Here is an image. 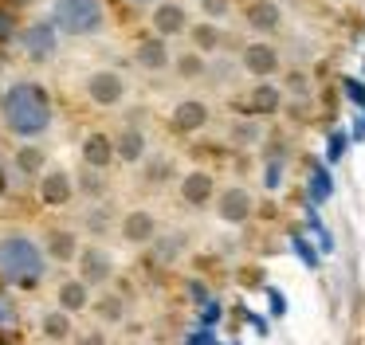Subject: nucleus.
Masks as SVG:
<instances>
[{
  "instance_id": "obj_1",
  "label": "nucleus",
  "mask_w": 365,
  "mask_h": 345,
  "mask_svg": "<svg viewBox=\"0 0 365 345\" xmlns=\"http://www.w3.org/2000/svg\"><path fill=\"white\" fill-rule=\"evenodd\" d=\"M4 125L16 138H40L51 125V94L40 83H16L4 94Z\"/></svg>"
},
{
  "instance_id": "obj_2",
  "label": "nucleus",
  "mask_w": 365,
  "mask_h": 345,
  "mask_svg": "<svg viewBox=\"0 0 365 345\" xmlns=\"http://www.w3.org/2000/svg\"><path fill=\"white\" fill-rule=\"evenodd\" d=\"M48 271V255L32 235H0V279L20 290H36Z\"/></svg>"
},
{
  "instance_id": "obj_3",
  "label": "nucleus",
  "mask_w": 365,
  "mask_h": 345,
  "mask_svg": "<svg viewBox=\"0 0 365 345\" xmlns=\"http://www.w3.org/2000/svg\"><path fill=\"white\" fill-rule=\"evenodd\" d=\"M106 20L103 0H56V28L67 36H91Z\"/></svg>"
},
{
  "instance_id": "obj_4",
  "label": "nucleus",
  "mask_w": 365,
  "mask_h": 345,
  "mask_svg": "<svg viewBox=\"0 0 365 345\" xmlns=\"http://www.w3.org/2000/svg\"><path fill=\"white\" fill-rule=\"evenodd\" d=\"M87 94H91L95 106H118L122 94H126V86H122L118 71H95V75L87 78Z\"/></svg>"
},
{
  "instance_id": "obj_5",
  "label": "nucleus",
  "mask_w": 365,
  "mask_h": 345,
  "mask_svg": "<svg viewBox=\"0 0 365 345\" xmlns=\"http://www.w3.org/2000/svg\"><path fill=\"white\" fill-rule=\"evenodd\" d=\"M216 208H220L224 224H244V220L252 216V192H247V188H224Z\"/></svg>"
},
{
  "instance_id": "obj_6",
  "label": "nucleus",
  "mask_w": 365,
  "mask_h": 345,
  "mask_svg": "<svg viewBox=\"0 0 365 345\" xmlns=\"http://www.w3.org/2000/svg\"><path fill=\"white\" fill-rule=\"evenodd\" d=\"M79 279L87 282V287L106 282L110 279V255H106L103 247H83L79 251Z\"/></svg>"
},
{
  "instance_id": "obj_7",
  "label": "nucleus",
  "mask_w": 365,
  "mask_h": 345,
  "mask_svg": "<svg viewBox=\"0 0 365 345\" xmlns=\"http://www.w3.org/2000/svg\"><path fill=\"white\" fill-rule=\"evenodd\" d=\"M71 196H75V185H71V177H67L63 169L43 172V180H40V200H43V204L59 208V204H67Z\"/></svg>"
},
{
  "instance_id": "obj_8",
  "label": "nucleus",
  "mask_w": 365,
  "mask_h": 345,
  "mask_svg": "<svg viewBox=\"0 0 365 345\" xmlns=\"http://www.w3.org/2000/svg\"><path fill=\"white\" fill-rule=\"evenodd\" d=\"M244 67L252 71L255 78H267L279 71V51L271 43H247L244 47Z\"/></svg>"
},
{
  "instance_id": "obj_9",
  "label": "nucleus",
  "mask_w": 365,
  "mask_h": 345,
  "mask_svg": "<svg viewBox=\"0 0 365 345\" xmlns=\"http://www.w3.org/2000/svg\"><path fill=\"white\" fill-rule=\"evenodd\" d=\"M205 122H208V106H205V102H197V98L177 102V110H173V130L192 133V130H200Z\"/></svg>"
},
{
  "instance_id": "obj_10",
  "label": "nucleus",
  "mask_w": 365,
  "mask_h": 345,
  "mask_svg": "<svg viewBox=\"0 0 365 345\" xmlns=\"http://www.w3.org/2000/svg\"><path fill=\"white\" fill-rule=\"evenodd\" d=\"M24 51L32 55V59H48V55L56 51V28H51V24H32V28L24 31Z\"/></svg>"
},
{
  "instance_id": "obj_11",
  "label": "nucleus",
  "mask_w": 365,
  "mask_h": 345,
  "mask_svg": "<svg viewBox=\"0 0 365 345\" xmlns=\"http://www.w3.org/2000/svg\"><path fill=\"white\" fill-rule=\"evenodd\" d=\"M212 192H216V180L208 177V172H189V177L181 180V196H185V204H208L212 200Z\"/></svg>"
},
{
  "instance_id": "obj_12",
  "label": "nucleus",
  "mask_w": 365,
  "mask_h": 345,
  "mask_svg": "<svg viewBox=\"0 0 365 345\" xmlns=\"http://www.w3.org/2000/svg\"><path fill=\"white\" fill-rule=\"evenodd\" d=\"M83 161H87L91 169H106V165L114 161V141L106 138V133H91V138L83 141Z\"/></svg>"
},
{
  "instance_id": "obj_13",
  "label": "nucleus",
  "mask_w": 365,
  "mask_h": 345,
  "mask_svg": "<svg viewBox=\"0 0 365 345\" xmlns=\"http://www.w3.org/2000/svg\"><path fill=\"white\" fill-rule=\"evenodd\" d=\"M122 235H126L130 243H150L153 235H158V220H153L150 212H130V216L122 220Z\"/></svg>"
},
{
  "instance_id": "obj_14",
  "label": "nucleus",
  "mask_w": 365,
  "mask_h": 345,
  "mask_svg": "<svg viewBox=\"0 0 365 345\" xmlns=\"http://www.w3.org/2000/svg\"><path fill=\"white\" fill-rule=\"evenodd\" d=\"M43 251H48L56 263H71L75 251H79V243H75V232H63V227L48 232V235H43Z\"/></svg>"
},
{
  "instance_id": "obj_15",
  "label": "nucleus",
  "mask_w": 365,
  "mask_h": 345,
  "mask_svg": "<svg viewBox=\"0 0 365 345\" xmlns=\"http://www.w3.org/2000/svg\"><path fill=\"white\" fill-rule=\"evenodd\" d=\"M279 20H283V12H279L275 0H255V4H247V24L255 31H275Z\"/></svg>"
},
{
  "instance_id": "obj_16",
  "label": "nucleus",
  "mask_w": 365,
  "mask_h": 345,
  "mask_svg": "<svg viewBox=\"0 0 365 345\" xmlns=\"http://www.w3.org/2000/svg\"><path fill=\"white\" fill-rule=\"evenodd\" d=\"M87 302H91V287L83 279H67L63 287H59V310L79 314V310H87Z\"/></svg>"
},
{
  "instance_id": "obj_17",
  "label": "nucleus",
  "mask_w": 365,
  "mask_h": 345,
  "mask_svg": "<svg viewBox=\"0 0 365 345\" xmlns=\"http://www.w3.org/2000/svg\"><path fill=\"white\" fill-rule=\"evenodd\" d=\"M142 153H145V133L138 125H126L118 133V141H114V157H122V161H142Z\"/></svg>"
},
{
  "instance_id": "obj_18",
  "label": "nucleus",
  "mask_w": 365,
  "mask_h": 345,
  "mask_svg": "<svg viewBox=\"0 0 365 345\" xmlns=\"http://www.w3.org/2000/svg\"><path fill=\"white\" fill-rule=\"evenodd\" d=\"M153 28H158V36H181L185 31V8L181 4H161L158 12H153Z\"/></svg>"
},
{
  "instance_id": "obj_19",
  "label": "nucleus",
  "mask_w": 365,
  "mask_h": 345,
  "mask_svg": "<svg viewBox=\"0 0 365 345\" xmlns=\"http://www.w3.org/2000/svg\"><path fill=\"white\" fill-rule=\"evenodd\" d=\"M138 63H142L145 71H161V67H169V47H165V36L138 43Z\"/></svg>"
},
{
  "instance_id": "obj_20",
  "label": "nucleus",
  "mask_w": 365,
  "mask_h": 345,
  "mask_svg": "<svg viewBox=\"0 0 365 345\" xmlns=\"http://www.w3.org/2000/svg\"><path fill=\"white\" fill-rule=\"evenodd\" d=\"M279 102H283V94H279V86H271V83H259L252 91V110L255 114H275Z\"/></svg>"
},
{
  "instance_id": "obj_21",
  "label": "nucleus",
  "mask_w": 365,
  "mask_h": 345,
  "mask_svg": "<svg viewBox=\"0 0 365 345\" xmlns=\"http://www.w3.org/2000/svg\"><path fill=\"white\" fill-rule=\"evenodd\" d=\"M40 329H43V337H51V341H63V337L71 334V318H67V310H56V314H43Z\"/></svg>"
},
{
  "instance_id": "obj_22",
  "label": "nucleus",
  "mask_w": 365,
  "mask_h": 345,
  "mask_svg": "<svg viewBox=\"0 0 365 345\" xmlns=\"http://www.w3.org/2000/svg\"><path fill=\"white\" fill-rule=\"evenodd\" d=\"M16 169L24 172V177H40V172H43V153L36 145H24L16 153Z\"/></svg>"
},
{
  "instance_id": "obj_23",
  "label": "nucleus",
  "mask_w": 365,
  "mask_h": 345,
  "mask_svg": "<svg viewBox=\"0 0 365 345\" xmlns=\"http://www.w3.org/2000/svg\"><path fill=\"white\" fill-rule=\"evenodd\" d=\"M95 310H98V318H103V321H122V310H126V302H122L118 294H103Z\"/></svg>"
},
{
  "instance_id": "obj_24",
  "label": "nucleus",
  "mask_w": 365,
  "mask_h": 345,
  "mask_svg": "<svg viewBox=\"0 0 365 345\" xmlns=\"http://www.w3.org/2000/svg\"><path fill=\"white\" fill-rule=\"evenodd\" d=\"M192 39H197L200 51H216V47H220V31H216L212 24H200V28L192 31Z\"/></svg>"
},
{
  "instance_id": "obj_25",
  "label": "nucleus",
  "mask_w": 365,
  "mask_h": 345,
  "mask_svg": "<svg viewBox=\"0 0 365 345\" xmlns=\"http://www.w3.org/2000/svg\"><path fill=\"white\" fill-rule=\"evenodd\" d=\"M177 71H181V78H197V75H205V59L197 51H189L177 59Z\"/></svg>"
},
{
  "instance_id": "obj_26",
  "label": "nucleus",
  "mask_w": 365,
  "mask_h": 345,
  "mask_svg": "<svg viewBox=\"0 0 365 345\" xmlns=\"http://www.w3.org/2000/svg\"><path fill=\"white\" fill-rule=\"evenodd\" d=\"M79 185H83V192H87V196H103V188H106L103 169H91V165H87V172H83Z\"/></svg>"
},
{
  "instance_id": "obj_27",
  "label": "nucleus",
  "mask_w": 365,
  "mask_h": 345,
  "mask_svg": "<svg viewBox=\"0 0 365 345\" xmlns=\"http://www.w3.org/2000/svg\"><path fill=\"white\" fill-rule=\"evenodd\" d=\"M87 227H91V232H95V235H103L106 227H110V216H106L103 208H95V212H91V216H87Z\"/></svg>"
},
{
  "instance_id": "obj_28",
  "label": "nucleus",
  "mask_w": 365,
  "mask_h": 345,
  "mask_svg": "<svg viewBox=\"0 0 365 345\" xmlns=\"http://www.w3.org/2000/svg\"><path fill=\"white\" fill-rule=\"evenodd\" d=\"M12 36H16V20H12L9 8H0V43H4V39H12Z\"/></svg>"
},
{
  "instance_id": "obj_29",
  "label": "nucleus",
  "mask_w": 365,
  "mask_h": 345,
  "mask_svg": "<svg viewBox=\"0 0 365 345\" xmlns=\"http://www.w3.org/2000/svg\"><path fill=\"white\" fill-rule=\"evenodd\" d=\"M12 321H16V306H12L9 294H0V329L12 326Z\"/></svg>"
},
{
  "instance_id": "obj_30",
  "label": "nucleus",
  "mask_w": 365,
  "mask_h": 345,
  "mask_svg": "<svg viewBox=\"0 0 365 345\" xmlns=\"http://www.w3.org/2000/svg\"><path fill=\"white\" fill-rule=\"evenodd\" d=\"M205 12H212V16H224V12H228V0H205Z\"/></svg>"
},
{
  "instance_id": "obj_31",
  "label": "nucleus",
  "mask_w": 365,
  "mask_h": 345,
  "mask_svg": "<svg viewBox=\"0 0 365 345\" xmlns=\"http://www.w3.org/2000/svg\"><path fill=\"white\" fill-rule=\"evenodd\" d=\"M255 138H259L255 125H240V130H236V141H255Z\"/></svg>"
},
{
  "instance_id": "obj_32",
  "label": "nucleus",
  "mask_w": 365,
  "mask_h": 345,
  "mask_svg": "<svg viewBox=\"0 0 365 345\" xmlns=\"http://www.w3.org/2000/svg\"><path fill=\"white\" fill-rule=\"evenodd\" d=\"M177 255V240H165L161 243V259H173Z\"/></svg>"
},
{
  "instance_id": "obj_33",
  "label": "nucleus",
  "mask_w": 365,
  "mask_h": 345,
  "mask_svg": "<svg viewBox=\"0 0 365 345\" xmlns=\"http://www.w3.org/2000/svg\"><path fill=\"white\" fill-rule=\"evenodd\" d=\"M79 345H106V337H103V334H87Z\"/></svg>"
},
{
  "instance_id": "obj_34",
  "label": "nucleus",
  "mask_w": 365,
  "mask_h": 345,
  "mask_svg": "<svg viewBox=\"0 0 365 345\" xmlns=\"http://www.w3.org/2000/svg\"><path fill=\"white\" fill-rule=\"evenodd\" d=\"M346 91H349V94H354V98H357V102H365V94H361V86H357V83H354V78H349V83H346Z\"/></svg>"
},
{
  "instance_id": "obj_35",
  "label": "nucleus",
  "mask_w": 365,
  "mask_h": 345,
  "mask_svg": "<svg viewBox=\"0 0 365 345\" xmlns=\"http://www.w3.org/2000/svg\"><path fill=\"white\" fill-rule=\"evenodd\" d=\"M134 4H150V0H134Z\"/></svg>"
},
{
  "instance_id": "obj_36",
  "label": "nucleus",
  "mask_w": 365,
  "mask_h": 345,
  "mask_svg": "<svg viewBox=\"0 0 365 345\" xmlns=\"http://www.w3.org/2000/svg\"><path fill=\"white\" fill-rule=\"evenodd\" d=\"M16 4H28V0H16Z\"/></svg>"
}]
</instances>
